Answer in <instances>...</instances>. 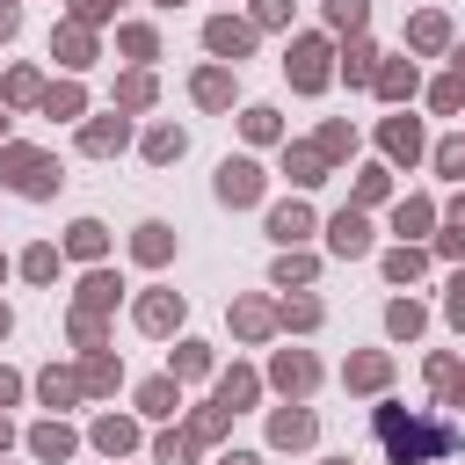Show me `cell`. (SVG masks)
I'll return each mask as SVG.
<instances>
[{
  "instance_id": "ffe728a7",
  "label": "cell",
  "mask_w": 465,
  "mask_h": 465,
  "mask_svg": "<svg viewBox=\"0 0 465 465\" xmlns=\"http://www.w3.org/2000/svg\"><path fill=\"white\" fill-rule=\"evenodd\" d=\"M94 443H102V450H124V443H131V421H116V414H109V421L94 429Z\"/></svg>"
},
{
  "instance_id": "9a60e30c",
  "label": "cell",
  "mask_w": 465,
  "mask_h": 465,
  "mask_svg": "<svg viewBox=\"0 0 465 465\" xmlns=\"http://www.w3.org/2000/svg\"><path fill=\"white\" fill-rule=\"evenodd\" d=\"M138 254L145 262H167V225H138Z\"/></svg>"
},
{
  "instance_id": "484cf974",
  "label": "cell",
  "mask_w": 465,
  "mask_h": 465,
  "mask_svg": "<svg viewBox=\"0 0 465 465\" xmlns=\"http://www.w3.org/2000/svg\"><path fill=\"white\" fill-rule=\"evenodd\" d=\"M218 400H225V407H232V400H254V378H247V371H232V378L218 385Z\"/></svg>"
},
{
  "instance_id": "603a6c76",
  "label": "cell",
  "mask_w": 465,
  "mask_h": 465,
  "mask_svg": "<svg viewBox=\"0 0 465 465\" xmlns=\"http://www.w3.org/2000/svg\"><path fill=\"white\" fill-rule=\"evenodd\" d=\"M145 153H153V160H174V153H182V131H153Z\"/></svg>"
},
{
  "instance_id": "7c38bea8",
  "label": "cell",
  "mask_w": 465,
  "mask_h": 465,
  "mask_svg": "<svg viewBox=\"0 0 465 465\" xmlns=\"http://www.w3.org/2000/svg\"><path fill=\"white\" fill-rule=\"evenodd\" d=\"M65 247H73V254H102V247H109V232H102V225H94V218H80V225H73V240H65Z\"/></svg>"
},
{
  "instance_id": "9c48e42d",
  "label": "cell",
  "mask_w": 465,
  "mask_h": 465,
  "mask_svg": "<svg viewBox=\"0 0 465 465\" xmlns=\"http://www.w3.org/2000/svg\"><path fill=\"white\" fill-rule=\"evenodd\" d=\"M276 385L305 392V385H312V356H291V349H283V356H276Z\"/></svg>"
},
{
  "instance_id": "836d02e7",
  "label": "cell",
  "mask_w": 465,
  "mask_h": 465,
  "mask_svg": "<svg viewBox=\"0 0 465 465\" xmlns=\"http://www.w3.org/2000/svg\"><path fill=\"white\" fill-rule=\"evenodd\" d=\"M7 29H15V7H7V0H0V36H7Z\"/></svg>"
},
{
  "instance_id": "d590c367",
  "label": "cell",
  "mask_w": 465,
  "mask_h": 465,
  "mask_svg": "<svg viewBox=\"0 0 465 465\" xmlns=\"http://www.w3.org/2000/svg\"><path fill=\"white\" fill-rule=\"evenodd\" d=\"M225 465H262V458H247V450H232V458H225Z\"/></svg>"
},
{
  "instance_id": "f35d334b",
  "label": "cell",
  "mask_w": 465,
  "mask_h": 465,
  "mask_svg": "<svg viewBox=\"0 0 465 465\" xmlns=\"http://www.w3.org/2000/svg\"><path fill=\"white\" fill-rule=\"evenodd\" d=\"M160 7H174V0H160Z\"/></svg>"
},
{
  "instance_id": "1f68e13d",
  "label": "cell",
  "mask_w": 465,
  "mask_h": 465,
  "mask_svg": "<svg viewBox=\"0 0 465 465\" xmlns=\"http://www.w3.org/2000/svg\"><path fill=\"white\" fill-rule=\"evenodd\" d=\"M450 320H458V327H465V276H458V283H450Z\"/></svg>"
},
{
  "instance_id": "2e32d148",
  "label": "cell",
  "mask_w": 465,
  "mask_h": 465,
  "mask_svg": "<svg viewBox=\"0 0 465 465\" xmlns=\"http://www.w3.org/2000/svg\"><path fill=\"white\" fill-rule=\"evenodd\" d=\"M349 385H385V356H356L349 363Z\"/></svg>"
},
{
  "instance_id": "ac0fdd59",
  "label": "cell",
  "mask_w": 465,
  "mask_h": 465,
  "mask_svg": "<svg viewBox=\"0 0 465 465\" xmlns=\"http://www.w3.org/2000/svg\"><path fill=\"white\" fill-rule=\"evenodd\" d=\"M371 58H378L371 44H349V58H341V73H349V80H371Z\"/></svg>"
},
{
  "instance_id": "4316f807",
  "label": "cell",
  "mask_w": 465,
  "mask_h": 465,
  "mask_svg": "<svg viewBox=\"0 0 465 465\" xmlns=\"http://www.w3.org/2000/svg\"><path fill=\"white\" fill-rule=\"evenodd\" d=\"M327 15H334V29H356L363 22V0H327Z\"/></svg>"
},
{
  "instance_id": "3957f363",
  "label": "cell",
  "mask_w": 465,
  "mask_h": 465,
  "mask_svg": "<svg viewBox=\"0 0 465 465\" xmlns=\"http://www.w3.org/2000/svg\"><path fill=\"white\" fill-rule=\"evenodd\" d=\"M218 196H225V203H254V196H262V167H254V160H225V167H218Z\"/></svg>"
},
{
  "instance_id": "277c9868",
  "label": "cell",
  "mask_w": 465,
  "mask_h": 465,
  "mask_svg": "<svg viewBox=\"0 0 465 465\" xmlns=\"http://www.w3.org/2000/svg\"><path fill=\"white\" fill-rule=\"evenodd\" d=\"M320 58H327V44H320V36H298V44H291V80H298V87H320V80H327Z\"/></svg>"
},
{
  "instance_id": "5b68a950",
  "label": "cell",
  "mask_w": 465,
  "mask_h": 465,
  "mask_svg": "<svg viewBox=\"0 0 465 465\" xmlns=\"http://www.w3.org/2000/svg\"><path fill=\"white\" fill-rule=\"evenodd\" d=\"M363 247H371V225H363L356 211H341V218H334V254H363Z\"/></svg>"
},
{
  "instance_id": "e575fe53",
  "label": "cell",
  "mask_w": 465,
  "mask_h": 465,
  "mask_svg": "<svg viewBox=\"0 0 465 465\" xmlns=\"http://www.w3.org/2000/svg\"><path fill=\"white\" fill-rule=\"evenodd\" d=\"M7 400H15V378H7V371H0V407H7Z\"/></svg>"
},
{
  "instance_id": "4dcf8cb0",
  "label": "cell",
  "mask_w": 465,
  "mask_h": 465,
  "mask_svg": "<svg viewBox=\"0 0 465 465\" xmlns=\"http://www.w3.org/2000/svg\"><path fill=\"white\" fill-rule=\"evenodd\" d=\"M247 138H276V116L269 109H247Z\"/></svg>"
},
{
  "instance_id": "4fadbf2b",
  "label": "cell",
  "mask_w": 465,
  "mask_h": 465,
  "mask_svg": "<svg viewBox=\"0 0 465 465\" xmlns=\"http://www.w3.org/2000/svg\"><path fill=\"white\" fill-rule=\"evenodd\" d=\"M87 153H109V145H124V116L116 124H87V138H80Z\"/></svg>"
},
{
  "instance_id": "30bf717a",
  "label": "cell",
  "mask_w": 465,
  "mask_h": 465,
  "mask_svg": "<svg viewBox=\"0 0 465 465\" xmlns=\"http://www.w3.org/2000/svg\"><path fill=\"white\" fill-rule=\"evenodd\" d=\"M203 36H211V51H225V58H240V51H247V29H240V22H211Z\"/></svg>"
},
{
  "instance_id": "5bb4252c",
  "label": "cell",
  "mask_w": 465,
  "mask_h": 465,
  "mask_svg": "<svg viewBox=\"0 0 465 465\" xmlns=\"http://www.w3.org/2000/svg\"><path fill=\"white\" fill-rule=\"evenodd\" d=\"M138 407H145V414H174V385H167V378H153V385L138 392Z\"/></svg>"
},
{
  "instance_id": "d6a6232c",
  "label": "cell",
  "mask_w": 465,
  "mask_h": 465,
  "mask_svg": "<svg viewBox=\"0 0 465 465\" xmlns=\"http://www.w3.org/2000/svg\"><path fill=\"white\" fill-rule=\"evenodd\" d=\"M73 7H80L87 22H94V15H109V0H73Z\"/></svg>"
},
{
  "instance_id": "6da1fadb",
  "label": "cell",
  "mask_w": 465,
  "mask_h": 465,
  "mask_svg": "<svg viewBox=\"0 0 465 465\" xmlns=\"http://www.w3.org/2000/svg\"><path fill=\"white\" fill-rule=\"evenodd\" d=\"M378 436H385V450H392L400 465H414V458H443V450L458 443V429H443V421H414V414H400V407H378Z\"/></svg>"
},
{
  "instance_id": "f1b7e54d",
  "label": "cell",
  "mask_w": 465,
  "mask_h": 465,
  "mask_svg": "<svg viewBox=\"0 0 465 465\" xmlns=\"http://www.w3.org/2000/svg\"><path fill=\"white\" fill-rule=\"evenodd\" d=\"M305 276H312V262H298V254H291V262H276V283H283V291H291V283H305Z\"/></svg>"
},
{
  "instance_id": "e0dca14e",
  "label": "cell",
  "mask_w": 465,
  "mask_h": 465,
  "mask_svg": "<svg viewBox=\"0 0 465 465\" xmlns=\"http://www.w3.org/2000/svg\"><path fill=\"white\" fill-rule=\"evenodd\" d=\"M36 450H44V458H65V450H73V436H65L58 421H44V429H36Z\"/></svg>"
},
{
  "instance_id": "d6986e66",
  "label": "cell",
  "mask_w": 465,
  "mask_h": 465,
  "mask_svg": "<svg viewBox=\"0 0 465 465\" xmlns=\"http://www.w3.org/2000/svg\"><path fill=\"white\" fill-rule=\"evenodd\" d=\"M196 94L218 109V102H232V80H225V73H203V80H196Z\"/></svg>"
},
{
  "instance_id": "cb8c5ba5",
  "label": "cell",
  "mask_w": 465,
  "mask_h": 465,
  "mask_svg": "<svg viewBox=\"0 0 465 465\" xmlns=\"http://www.w3.org/2000/svg\"><path fill=\"white\" fill-rule=\"evenodd\" d=\"M385 269H392V283H407V276H421V254H414V247H400Z\"/></svg>"
},
{
  "instance_id": "52a82bcc",
  "label": "cell",
  "mask_w": 465,
  "mask_h": 465,
  "mask_svg": "<svg viewBox=\"0 0 465 465\" xmlns=\"http://www.w3.org/2000/svg\"><path fill=\"white\" fill-rule=\"evenodd\" d=\"M269 436H276V443H305V436H312V414H305V407H283V414L269 421Z\"/></svg>"
},
{
  "instance_id": "8fae6325",
  "label": "cell",
  "mask_w": 465,
  "mask_h": 465,
  "mask_svg": "<svg viewBox=\"0 0 465 465\" xmlns=\"http://www.w3.org/2000/svg\"><path fill=\"white\" fill-rule=\"evenodd\" d=\"M385 145H392L400 160H414V153H421V131H414L407 116H392V124H385Z\"/></svg>"
},
{
  "instance_id": "83f0119b",
  "label": "cell",
  "mask_w": 465,
  "mask_h": 465,
  "mask_svg": "<svg viewBox=\"0 0 465 465\" xmlns=\"http://www.w3.org/2000/svg\"><path fill=\"white\" fill-rule=\"evenodd\" d=\"M22 269H29V276H36V283H44V276H51V269H58V254H51V247H29V262H22Z\"/></svg>"
},
{
  "instance_id": "8992f818",
  "label": "cell",
  "mask_w": 465,
  "mask_h": 465,
  "mask_svg": "<svg viewBox=\"0 0 465 465\" xmlns=\"http://www.w3.org/2000/svg\"><path fill=\"white\" fill-rule=\"evenodd\" d=\"M138 320H145V327H153V334H167V327H174V320H182V298H167V291H153V298H145V305H138Z\"/></svg>"
},
{
  "instance_id": "f546056e",
  "label": "cell",
  "mask_w": 465,
  "mask_h": 465,
  "mask_svg": "<svg viewBox=\"0 0 465 465\" xmlns=\"http://www.w3.org/2000/svg\"><path fill=\"white\" fill-rule=\"evenodd\" d=\"M436 167H443V174H465V138H450V145L436 153Z\"/></svg>"
},
{
  "instance_id": "8d00e7d4",
  "label": "cell",
  "mask_w": 465,
  "mask_h": 465,
  "mask_svg": "<svg viewBox=\"0 0 465 465\" xmlns=\"http://www.w3.org/2000/svg\"><path fill=\"white\" fill-rule=\"evenodd\" d=\"M0 334H7V312H0Z\"/></svg>"
},
{
  "instance_id": "7402d4cb",
  "label": "cell",
  "mask_w": 465,
  "mask_h": 465,
  "mask_svg": "<svg viewBox=\"0 0 465 465\" xmlns=\"http://www.w3.org/2000/svg\"><path fill=\"white\" fill-rule=\"evenodd\" d=\"M378 87H385V94H414V73H407V65H385Z\"/></svg>"
},
{
  "instance_id": "d4e9b609",
  "label": "cell",
  "mask_w": 465,
  "mask_h": 465,
  "mask_svg": "<svg viewBox=\"0 0 465 465\" xmlns=\"http://www.w3.org/2000/svg\"><path fill=\"white\" fill-rule=\"evenodd\" d=\"M385 327H392V334H414V327H421V305H392Z\"/></svg>"
},
{
  "instance_id": "ba28073f",
  "label": "cell",
  "mask_w": 465,
  "mask_h": 465,
  "mask_svg": "<svg viewBox=\"0 0 465 465\" xmlns=\"http://www.w3.org/2000/svg\"><path fill=\"white\" fill-rule=\"evenodd\" d=\"M269 232H276V240H305V232H312V218H305L298 203H283V211H269Z\"/></svg>"
},
{
  "instance_id": "7a4b0ae2",
  "label": "cell",
  "mask_w": 465,
  "mask_h": 465,
  "mask_svg": "<svg viewBox=\"0 0 465 465\" xmlns=\"http://www.w3.org/2000/svg\"><path fill=\"white\" fill-rule=\"evenodd\" d=\"M0 167H7V182H15L22 196H51V182H58L44 153H0Z\"/></svg>"
},
{
  "instance_id": "44dd1931",
  "label": "cell",
  "mask_w": 465,
  "mask_h": 465,
  "mask_svg": "<svg viewBox=\"0 0 465 465\" xmlns=\"http://www.w3.org/2000/svg\"><path fill=\"white\" fill-rule=\"evenodd\" d=\"M414 44L436 51V44H443V15H421V22H414Z\"/></svg>"
},
{
  "instance_id": "74e56055",
  "label": "cell",
  "mask_w": 465,
  "mask_h": 465,
  "mask_svg": "<svg viewBox=\"0 0 465 465\" xmlns=\"http://www.w3.org/2000/svg\"><path fill=\"white\" fill-rule=\"evenodd\" d=\"M0 443H7V421H0Z\"/></svg>"
}]
</instances>
